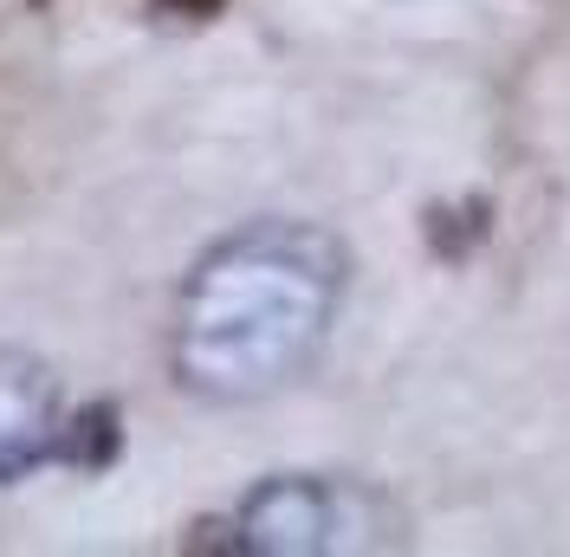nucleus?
<instances>
[{"label":"nucleus","instance_id":"nucleus-2","mask_svg":"<svg viewBox=\"0 0 570 557\" xmlns=\"http://www.w3.org/2000/svg\"><path fill=\"white\" fill-rule=\"evenodd\" d=\"M351 531L344 492L324 480H266L234 519V551H266V557H312L337 551Z\"/></svg>","mask_w":570,"mask_h":557},{"label":"nucleus","instance_id":"nucleus-5","mask_svg":"<svg viewBox=\"0 0 570 557\" xmlns=\"http://www.w3.org/2000/svg\"><path fill=\"white\" fill-rule=\"evenodd\" d=\"M169 7H181V13H208V7H220V0H169Z\"/></svg>","mask_w":570,"mask_h":557},{"label":"nucleus","instance_id":"nucleus-4","mask_svg":"<svg viewBox=\"0 0 570 557\" xmlns=\"http://www.w3.org/2000/svg\"><path fill=\"white\" fill-rule=\"evenodd\" d=\"M59 453H66L71 467H105L110 453H117V409L98 402V409H85L71 428H59Z\"/></svg>","mask_w":570,"mask_h":557},{"label":"nucleus","instance_id":"nucleus-3","mask_svg":"<svg viewBox=\"0 0 570 557\" xmlns=\"http://www.w3.org/2000/svg\"><path fill=\"white\" fill-rule=\"evenodd\" d=\"M52 441H59V395L46 363L0 350V487L20 480Z\"/></svg>","mask_w":570,"mask_h":557},{"label":"nucleus","instance_id":"nucleus-1","mask_svg":"<svg viewBox=\"0 0 570 557\" xmlns=\"http://www.w3.org/2000/svg\"><path fill=\"white\" fill-rule=\"evenodd\" d=\"M344 292V246L298 227L259 221L220 241L181 285L176 370L195 395L253 402L285 389L318 356Z\"/></svg>","mask_w":570,"mask_h":557}]
</instances>
